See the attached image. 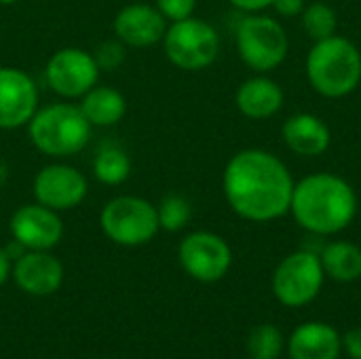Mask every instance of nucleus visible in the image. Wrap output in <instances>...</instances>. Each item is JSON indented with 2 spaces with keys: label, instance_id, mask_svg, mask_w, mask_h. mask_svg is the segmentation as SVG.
I'll use <instances>...</instances> for the list:
<instances>
[{
  "label": "nucleus",
  "instance_id": "nucleus-13",
  "mask_svg": "<svg viewBox=\"0 0 361 359\" xmlns=\"http://www.w3.org/2000/svg\"><path fill=\"white\" fill-rule=\"evenodd\" d=\"M11 239L21 243L25 250L51 252L63 239V220L59 212L40 205L38 201L17 207L8 220Z\"/></svg>",
  "mask_w": 361,
  "mask_h": 359
},
{
  "label": "nucleus",
  "instance_id": "nucleus-12",
  "mask_svg": "<svg viewBox=\"0 0 361 359\" xmlns=\"http://www.w3.org/2000/svg\"><path fill=\"white\" fill-rule=\"evenodd\" d=\"M40 108V93L34 78L15 66H0V129L27 127Z\"/></svg>",
  "mask_w": 361,
  "mask_h": 359
},
{
  "label": "nucleus",
  "instance_id": "nucleus-19",
  "mask_svg": "<svg viewBox=\"0 0 361 359\" xmlns=\"http://www.w3.org/2000/svg\"><path fill=\"white\" fill-rule=\"evenodd\" d=\"M78 108L93 129H110L125 118L127 99L118 89L97 83L78 99Z\"/></svg>",
  "mask_w": 361,
  "mask_h": 359
},
{
  "label": "nucleus",
  "instance_id": "nucleus-11",
  "mask_svg": "<svg viewBox=\"0 0 361 359\" xmlns=\"http://www.w3.org/2000/svg\"><path fill=\"white\" fill-rule=\"evenodd\" d=\"M32 193L40 205L61 214L76 209L87 199L89 182L78 167L63 161H53L40 167V171L34 176Z\"/></svg>",
  "mask_w": 361,
  "mask_h": 359
},
{
  "label": "nucleus",
  "instance_id": "nucleus-10",
  "mask_svg": "<svg viewBox=\"0 0 361 359\" xmlns=\"http://www.w3.org/2000/svg\"><path fill=\"white\" fill-rule=\"evenodd\" d=\"M99 76L102 70L93 53L80 47L57 49L44 66V80L49 89L68 102L80 99L99 83Z\"/></svg>",
  "mask_w": 361,
  "mask_h": 359
},
{
  "label": "nucleus",
  "instance_id": "nucleus-7",
  "mask_svg": "<svg viewBox=\"0 0 361 359\" xmlns=\"http://www.w3.org/2000/svg\"><path fill=\"white\" fill-rule=\"evenodd\" d=\"M235 44L241 61L260 74L279 68L288 57L290 49V40L283 25L277 19L258 13H252L239 21Z\"/></svg>",
  "mask_w": 361,
  "mask_h": 359
},
{
  "label": "nucleus",
  "instance_id": "nucleus-14",
  "mask_svg": "<svg viewBox=\"0 0 361 359\" xmlns=\"http://www.w3.org/2000/svg\"><path fill=\"white\" fill-rule=\"evenodd\" d=\"M169 21L154 4L144 0L125 4L112 19V36H116L127 49H146L163 42Z\"/></svg>",
  "mask_w": 361,
  "mask_h": 359
},
{
  "label": "nucleus",
  "instance_id": "nucleus-16",
  "mask_svg": "<svg viewBox=\"0 0 361 359\" xmlns=\"http://www.w3.org/2000/svg\"><path fill=\"white\" fill-rule=\"evenodd\" d=\"M290 359H338L343 353L341 332L324 322L300 324L288 339Z\"/></svg>",
  "mask_w": 361,
  "mask_h": 359
},
{
  "label": "nucleus",
  "instance_id": "nucleus-28",
  "mask_svg": "<svg viewBox=\"0 0 361 359\" xmlns=\"http://www.w3.org/2000/svg\"><path fill=\"white\" fill-rule=\"evenodd\" d=\"M281 17H296V15H302L305 11V0H273L271 4Z\"/></svg>",
  "mask_w": 361,
  "mask_h": 359
},
{
  "label": "nucleus",
  "instance_id": "nucleus-9",
  "mask_svg": "<svg viewBox=\"0 0 361 359\" xmlns=\"http://www.w3.org/2000/svg\"><path fill=\"white\" fill-rule=\"evenodd\" d=\"M178 262L195 281L216 284L231 271L233 250L224 237L212 231H192L178 245Z\"/></svg>",
  "mask_w": 361,
  "mask_h": 359
},
{
  "label": "nucleus",
  "instance_id": "nucleus-33",
  "mask_svg": "<svg viewBox=\"0 0 361 359\" xmlns=\"http://www.w3.org/2000/svg\"><path fill=\"white\" fill-rule=\"evenodd\" d=\"M102 359H106V358H102Z\"/></svg>",
  "mask_w": 361,
  "mask_h": 359
},
{
  "label": "nucleus",
  "instance_id": "nucleus-3",
  "mask_svg": "<svg viewBox=\"0 0 361 359\" xmlns=\"http://www.w3.org/2000/svg\"><path fill=\"white\" fill-rule=\"evenodd\" d=\"M25 129L30 144L40 154L55 161L82 152L93 133V127L78 104H70L68 99L38 108Z\"/></svg>",
  "mask_w": 361,
  "mask_h": 359
},
{
  "label": "nucleus",
  "instance_id": "nucleus-22",
  "mask_svg": "<svg viewBox=\"0 0 361 359\" xmlns=\"http://www.w3.org/2000/svg\"><path fill=\"white\" fill-rule=\"evenodd\" d=\"M247 351L252 359H279L286 351L281 330L273 324H260L252 328L247 336Z\"/></svg>",
  "mask_w": 361,
  "mask_h": 359
},
{
  "label": "nucleus",
  "instance_id": "nucleus-25",
  "mask_svg": "<svg viewBox=\"0 0 361 359\" xmlns=\"http://www.w3.org/2000/svg\"><path fill=\"white\" fill-rule=\"evenodd\" d=\"M91 53H93V57H95V61H97V66H99L102 72H114L127 59V47L116 36L99 42L95 47V51H91Z\"/></svg>",
  "mask_w": 361,
  "mask_h": 359
},
{
  "label": "nucleus",
  "instance_id": "nucleus-24",
  "mask_svg": "<svg viewBox=\"0 0 361 359\" xmlns=\"http://www.w3.org/2000/svg\"><path fill=\"white\" fill-rule=\"evenodd\" d=\"M336 11L326 2H313L302 11V28L311 40H324L336 34Z\"/></svg>",
  "mask_w": 361,
  "mask_h": 359
},
{
  "label": "nucleus",
  "instance_id": "nucleus-8",
  "mask_svg": "<svg viewBox=\"0 0 361 359\" xmlns=\"http://www.w3.org/2000/svg\"><path fill=\"white\" fill-rule=\"evenodd\" d=\"M324 267L313 250H298L286 256L273 271L271 288L275 298L288 309L311 305L324 288Z\"/></svg>",
  "mask_w": 361,
  "mask_h": 359
},
{
  "label": "nucleus",
  "instance_id": "nucleus-32",
  "mask_svg": "<svg viewBox=\"0 0 361 359\" xmlns=\"http://www.w3.org/2000/svg\"><path fill=\"white\" fill-rule=\"evenodd\" d=\"M15 2H19V0H0L2 6H11V4H15Z\"/></svg>",
  "mask_w": 361,
  "mask_h": 359
},
{
  "label": "nucleus",
  "instance_id": "nucleus-18",
  "mask_svg": "<svg viewBox=\"0 0 361 359\" xmlns=\"http://www.w3.org/2000/svg\"><path fill=\"white\" fill-rule=\"evenodd\" d=\"M237 110L252 118V121H264L275 116L283 106V89L269 76H252L243 80L235 93Z\"/></svg>",
  "mask_w": 361,
  "mask_h": 359
},
{
  "label": "nucleus",
  "instance_id": "nucleus-15",
  "mask_svg": "<svg viewBox=\"0 0 361 359\" xmlns=\"http://www.w3.org/2000/svg\"><path fill=\"white\" fill-rule=\"evenodd\" d=\"M63 264L47 250H27L13 260L11 277L17 288L30 296L44 298L55 294L63 284Z\"/></svg>",
  "mask_w": 361,
  "mask_h": 359
},
{
  "label": "nucleus",
  "instance_id": "nucleus-2",
  "mask_svg": "<svg viewBox=\"0 0 361 359\" xmlns=\"http://www.w3.org/2000/svg\"><path fill=\"white\" fill-rule=\"evenodd\" d=\"M290 214L311 235H338L357 216V195L336 174H313L294 184Z\"/></svg>",
  "mask_w": 361,
  "mask_h": 359
},
{
  "label": "nucleus",
  "instance_id": "nucleus-27",
  "mask_svg": "<svg viewBox=\"0 0 361 359\" xmlns=\"http://www.w3.org/2000/svg\"><path fill=\"white\" fill-rule=\"evenodd\" d=\"M343 351L351 359H361V326L351 328L343 336Z\"/></svg>",
  "mask_w": 361,
  "mask_h": 359
},
{
  "label": "nucleus",
  "instance_id": "nucleus-29",
  "mask_svg": "<svg viewBox=\"0 0 361 359\" xmlns=\"http://www.w3.org/2000/svg\"><path fill=\"white\" fill-rule=\"evenodd\" d=\"M228 2L243 13H260L273 4V0H228Z\"/></svg>",
  "mask_w": 361,
  "mask_h": 359
},
{
  "label": "nucleus",
  "instance_id": "nucleus-1",
  "mask_svg": "<svg viewBox=\"0 0 361 359\" xmlns=\"http://www.w3.org/2000/svg\"><path fill=\"white\" fill-rule=\"evenodd\" d=\"M294 184L286 163L262 148L239 150L231 157L222 174L226 203L247 222H273L286 216Z\"/></svg>",
  "mask_w": 361,
  "mask_h": 359
},
{
  "label": "nucleus",
  "instance_id": "nucleus-4",
  "mask_svg": "<svg viewBox=\"0 0 361 359\" xmlns=\"http://www.w3.org/2000/svg\"><path fill=\"white\" fill-rule=\"evenodd\" d=\"M305 70L319 95L330 99L347 97L361 83V51L349 38L334 34L311 47Z\"/></svg>",
  "mask_w": 361,
  "mask_h": 359
},
{
  "label": "nucleus",
  "instance_id": "nucleus-21",
  "mask_svg": "<svg viewBox=\"0 0 361 359\" xmlns=\"http://www.w3.org/2000/svg\"><path fill=\"white\" fill-rule=\"evenodd\" d=\"M131 167L133 163H131L129 152L121 144H114V142H106L104 146H99L91 161L93 178L106 186L125 184L131 176Z\"/></svg>",
  "mask_w": 361,
  "mask_h": 359
},
{
  "label": "nucleus",
  "instance_id": "nucleus-5",
  "mask_svg": "<svg viewBox=\"0 0 361 359\" xmlns=\"http://www.w3.org/2000/svg\"><path fill=\"white\" fill-rule=\"evenodd\" d=\"M99 226L121 248H142L161 231L157 205L137 195H118L106 201L99 212Z\"/></svg>",
  "mask_w": 361,
  "mask_h": 359
},
{
  "label": "nucleus",
  "instance_id": "nucleus-31",
  "mask_svg": "<svg viewBox=\"0 0 361 359\" xmlns=\"http://www.w3.org/2000/svg\"><path fill=\"white\" fill-rule=\"evenodd\" d=\"M6 178H8V169H6L4 161H0V186L6 182Z\"/></svg>",
  "mask_w": 361,
  "mask_h": 359
},
{
  "label": "nucleus",
  "instance_id": "nucleus-23",
  "mask_svg": "<svg viewBox=\"0 0 361 359\" xmlns=\"http://www.w3.org/2000/svg\"><path fill=\"white\" fill-rule=\"evenodd\" d=\"M157 216H159L161 231L178 233V231L186 229V224L190 222L192 205H190V201L184 195L171 193V195H165L157 203Z\"/></svg>",
  "mask_w": 361,
  "mask_h": 359
},
{
  "label": "nucleus",
  "instance_id": "nucleus-30",
  "mask_svg": "<svg viewBox=\"0 0 361 359\" xmlns=\"http://www.w3.org/2000/svg\"><path fill=\"white\" fill-rule=\"evenodd\" d=\"M11 269H13V260L8 258L6 250L0 248V288L6 284V279L11 277Z\"/></svg>",
  "mask_w": 361,
  "mask_h": 359
},
{
  "label": "nucleus",
  "instance_id": "nucleus-26",
  "mask_svg": "<svg viewBox=\"0 0 361 359\" xmlns=\"http://www.w3.org/2000/svg\"><path fill=\"white\" fill-rule=\"evenodd\" d=\"M154 6L171 23V21H182L186 17H192L197 8V0H154Z\"/></svg>",
  "mask_w": 361,
  "mask_h": 359
},
{
  "label": "nucleus",
  "instance_id": "nucleus-17",
  "mask_svg": "<svg viewBox=\"0 0 361 359\" xmlns=\"http://www.w3.org/2000/svg\"><path fill=\"white\" fill-rule=\"evenodd\" d=\"M281 133L286 146L300 157H319L332 144L330 127L326 125V121H322L311 112L292 114L283 123Z\"/></svg>",
  "mask_w": 361,
  "mask_h": 359
},
{
  "label": "nucleus",
  "instance_id": "nucleus-20",
  "mask_svg": "<svg viewBox=\"0 0 361 359\" xmlns=\"http://www.w3.org/2000/svg\"><path fill=\"white\" fill-rule=\"evenodd\" d=\"M326 277L336 284H353L361 277V248L351 241L326 243L319 252Z\"/></svg>",
  "mask_w": 361,
  "mask_h": 359
},
{
  "label": "nucleus",
  "instance_id": "nucleus-6",
  "mask_svg": "<svg viewBox=\"0 0 361 359\" xmlns=\"http://www.w3.org/2000/svg\"><path fill=\"white\" fill-rule=\"evenodd\" d=\"M165 57L171 66L184 72H201L220 55L218 30L199 17L171 21L163 36Z\"/></svg>",
  "mask_w": 361,
  "mask_h": 359
}]
</instances>
